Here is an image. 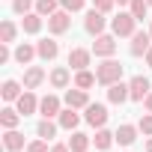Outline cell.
<instances>
[{
	"label": "cell",
	"instance_id": "obj_34",
	"mask_svg": "<svg viewBox=\"0 0 152 152\" xmlns=\"http://www.w3.org/2000/svg\"><path fill=\"white\" fill-rule=\"evenodd\" d=\"M137 128H140V134L152 137V113H143V116H140V122H137Z\"/></svg>",
	"mask_w": 152,
	"mask_h": 152
},
{
	"label": "cell",
	"instance_id": "obj_29",
	"mask_svg": "<svg viewBox=\"0 0 152 152\" xmlns=\"http://www.w3.org/2000/svg\"><path fill=\"white\" fill-rule=\"evenodd\" d=\"M60 9V0H36V12L42 15V18H48V15H54Z\"/></svg>",
	"mask_w": 152,
	"mask_h": 152
},
{
	"label": "cell",
	"instance_id": "obj_43",
	"mask_svg": "<svg viewBox=\"0 0 152 152\" xmlns=\"http://www.w3.org/2000/svg\"><path fill=\"white\" fill-rule=\"evenodd\" d=\"M146 3H149V6H152V0H146Z\"/></svg>",
	"mask_w": 152,
	"mask_h": 152
},
{
	"label": "cell",
	"instance_id": "obj_2",
	"mask_svg": "<svg viewBox=\"0 0 152 152\" xmlns=\"http://www.w3.org/2000/svg\"><path fill=\"white\" fill-rule=\"evenodd\" d=\"M110 33L116 36V39H122V36H134L137 33V18L131 15V12H119L116 18H110Z\"/></svg>",
	"mask_w": 152,
	"mask_h": 152
},
{
	"label": "cell",
	"instance_id": "obj_37",
	"mask_svg": "<svg viewBox=\"0 0 152 152\" xmlns=\"http://www.w3.org/2000/svg\"><path fill=\"white\" fill-rule=\"evenodd\" d=\"M51 152H72V146H69V143H54Z\"/></svg>",
	"mask_w": 152,
	"mask_h": 152
},
{
	"label": "cell",
	"instance_id": "obj_31",
	"mask_svg": "<svg viewBox=\"0 0 152 152\" xmlns=\"http://www.w3.org/2000/svg\"><path fill=\"white\" fill-rule=\"evenodd\" d=\"M36 9V0H12V12L15 15H27Z\"/></svg>",
	"mask_w": 152,
	"mask_h": 152
},
{
	"label": "cell",
	"instance_id": "obj_25",
	"mask_svg": "<svg viewBox=\"0 0 152 152\" xmlns=\"http://www.w3.org/2000/svg\"><path fill=\"white\" fill-rule=\"evenodd\" d=\"M24 116H21V110L18 107H12V104H6L3 110H0V125L3 128H18V122H21Z\"/></svg>",
	"mask_w": 152,
	"mask_h": 152
},
{
	"label": "cell",
	"instance_id": "obj_26",
	"mask_svg": "<svg viewBox=\"0 0 152 152\" xmlns=\"http://www.w3.org/2000/svg\"><path fill=\"white\" fill-rule=\"evenodd\" d=\"M69 146H72V152H87V149L93 146V137H90V134H84V131H72Z\"/></svg>",
	"mask_w": 152,
	"mask_h": 152
},
{
	"label": "cell",
	"instance_id": "obj_14",
	"mask_svg": "<svg viewBox=\"0 0 152 152\" xmlns=\"http://www.w3.org/2000/svg\"><path fill=\"white\" fill-rule=\"evenodd\" d=\"M3 149H6V152H21V149H27L24 134H21L18 128H3Z\"/></svg>",
	"mask_w": 152,
	"mask_h": 152
},
{
	"label": "cell",
	"instance_id": "obj_5",
	"mask_svg": "<svg viewBox=\"0 0 152 152\" xmlns=\"http://www.w3.org/2000/svg\"><path fill=\"white\" fill-rule=\"evenodd\" d=\"M69 27H72V12L57 9L54 15H48V30H51V36H63Z\"/></svg>",
	"mask_w": 152,
	"mask_h": 152
},
{
	"label": "cell",
	"instance_id": "obj_16",
	"mask_svg": "<svg viewBox=\"0 0 152 152\" xmlns=\"http://www.w3.org/2000/svg\"><path fill=\"white\" fill-rule=\"evenodd\" d=\"M36 51H39V60H57L60 57V42L57 39H39L36 42Z\"/></svg>",
	"mask_w": 152,
	"mask_h": 152
},
{
	"label": "cell",
	"instance_id": "obj_24",
	"mask_svg": "<svg viewBox=\"0 0 152 152\" xmlns=\"http://www.w3.org/2000/svg\"><path fill=\"white\" fill-rule=\"evenodd\" d=\"M42 24H45V18H42L36 9H33V12H27V15L21 18V30H24V33H30V36H36V33L42 30Z\"/></svg>",
	"mask_w": 152,
	"mask_h": 152
},
{
	"label": "cell",
	"instance_id": "obj_41",
	"mask_svg": "<svg viewBox=\"0 0 152 152\" xmlns=\"http://www.w3.org/2000/svg\"><path fill=\"white\" fill-rule=\"evenodd\" d=\"M116 3H119V6H128V3H131V0H116Z\"/></svg>",
	"mask_w": 152,
	"mask_h": 152
},
{
	"label": "cell",
	"instance_id": "obj_12",
	"mask_svg": "<svg viewBox=\"0 0 152 152\" xmlns=\"http://www.w3.org/2000/svg\"><path fill=\"white\" fill-rule=\"evenodd\" d=\"M48 84H51L54 90H69V84H72V69H69V66H57V69H51Z\"/></svg>",
	"mask_w": 152,
	"mask_h": 152
},
{
	"label": "cell",
	"instance_id": "obj_38",
	"mask_svg": "<svg viewBox=\"0 0 152 152\" xmlns=\"http://www.w3.org/2000/svg\"><path fill=\"white\" fill-rule=\"evenodd\" d=\"M143 107H146V113H152V93L143 99Z\"/></svg>",
	"mask_w": 152,
	"mask_h": 152
},
{
	"label": "cell",
	"instance_id": "obj_7",
	"mask_svg": "<svg viewBox=\"0 0 152 152\" xmlns=\"http://www.w3.org/2000/svg\"><path fill=\"white\" fill-rule=\"evenodd\" d=\"M149 48H152V33H149V30H137V33L131 36L128 54H131V57H146Z\"/></svg>",
	"mask_w": 152,
	"mask_h": 152
},
{
	"label": "cell",
	"instance_id": "obj_39",
	"mask_svg": "<svg viewBox=\"0 0 152 152\" xmlns=\"http://www.w3.org/2000/svg\"><path fill=\"white\" fill-rule=\"evenodd\" d=\"M146 66H149V69H152V48H149V51H146Z\"/></svg>",
	"mask_w": 152,
	"mask_h": 152
},
{
	"label": "cell",
	"instance_id": "obj_18",
	"mask_svg": "<svg viewBox=\"0 0 152 152\" xmlns=\"http://www.w3.org/2000/svg\"><path fill=\"white\" fill-rule=\"evenodd\" d=\"M116 143V131H110V128H96V137H93V146L99 149V152H107L110 146Z\"/></svg>",
	"mask_w": 152,
	"mask_h": 152
},
{
	"label": "cell",
	"instance_id": "obj_15",
	"mask_svg": "<svg viewBox=\"0 0 152 152\" xmlns=\"http://www.w3.org/2000/svg\"><path fill=\"white\" fill-rule=\"evenodd\" d=\"M36 57H39V51H36L33 42H18V45H15V63H18V66H30Z\"/></svg>",
	"mask_w": 152,
	"mask_h": 152
},
{
	"label": "cell",
	"instance_id": "obj_8",
	"mask_svg": "<svg viewBox=\"0 0 152 152\" xmlns=\"http://www.w3.org/2000/svg\"><path fill=\"white\" fill-rule=\"evenodd\" d=\"M128 93H131V102H143L152 93V81L143 78V75H134V78L128 81Z\"/></svg>",
	"mask_w": 152,
	"mask_h": 152
},
{
	"label": "cell",
	"instance_id": "obj_28",
	"mask_svg": "<svg viewBox=\"0 0 152 152\" xmlns=\"http://www.w3.org/2000/svg\"><path fill=\"white\" fill-rule=\"evenodd\" d=\"M15 36H18V24H15V21H9V18H3V21H0V42L12 45V42H15Z\"/></svg>",
	"mask_w": 152,
	"mask_h": 152
},
{
	"label": "cell",
	"instance_id": "obj_35",
	"mask_svg": "<svg viewBox=\"0 0 152 152\" xmlns=\"http://www.w3.org/2000/svg\"><path fill=\"white\" fill-rule=\"evenodd\" d=\"M93 6H96L99 12L110 15V12H113V6H116V0H93Z\"/></svg>",
	"mask_w": 152,
	"mask_h": 152
},
{
	"label": "cell",
	"instance_id": "obj_22",
	"mask_svg": "<svg viewBox=\"0 0 152 152\" xmlns=\"http://www.w3.org/2000/svg\"><path fill=\"white\" fill-rule=\"evenodd\" d=\"M57 131H60V122H54L51 116H42V122L36 125V137H42V140H54L57 137Z\"/></svg>",
	"mask_w": 152,
	"mask_h": 152
},
{
	"label": "cell",
	"instance_id": "obj_20",
	"mask_svg": "<svg viewBox=\"0 0 152 152\" xmlns=\"http://www.w3.org/2000/svg\"><path fill=\"white\" fill-rule=\"evenodd\" d=\"M57 122H60V128H63V131H75V128L81 125V113L75 110V107H63V110H60V116H57Z\"/></svg>",
	"mask_w": 152,
	"mask_h": 152
},
{
	"label": "cell",
	"instance_id": "obj_3",
	"mask_svg": "<svg viewBox=\"0 0 152 152\" xmlns=\"http://www.w3.org/2000/svg\"><path fill=\"white\" fill-rule=\"evenodd\" d=\"M107 107L102 104V102H90L87 107H84V119H87V125H93V128H102V125H107Z\"/></svg>",
	"mask_w": 152,
	"mask_h": 152
},
{
	"label": "cell",
	"instance_id": "obj_11",
	"mask_svg": "<svg viewBox=\"0 0 152 152\" xmlns=\"http://www.w3.org/2000/svg\"><path fill=\"white\" fill-rule=\"evenodd\" d=\"M60 110H63V102H60V96L48 93V96H42V99H39V113H42V116H51V119H57V116H60Z\"/></svg>",
	"mask_w": 152,
	"mask_h": 152
},
{
	"label": "cell",
	"instance_id": "obj_33",
	"mask_svg": "<svg viewBox=\"0 0 152 152\" xmlns=\"http://www.w3.org/2000/svg\"><path fill=\"white\" fill-rule=\"evenodd\" d=\"M24 152H51V146H48V140L36 137V140H30V143H27V149H24Z\"/></svg>",
	"mask_w": 152,
	"mask_h": 152
},
{
	"label": "cell",
	"instance_id": "obj_40",
	"mask_svg": "<svg viewBox=\"0 0 152 152\" xmlns=\"http://www.w3.org/2000/svg\"><path fill=\"white\" fill-rule=\"evenodd\" d=\"M146 152H152V137H149V140H146Z\"/></svg>",
	"mask_w": 152,
	"mask_h": 152
},
{
	"label": "cell",
	"instance_id": "obj_30",
	"mask_svg": "<svg viewBox=\"0 0 152 152\" xmlns=\"http://www.w3.org/2000/svg\"><path fill=\"white\" fill-rule=\"evenodd\" d=\"M128 12H131L137 21H143L146 12H149V3H146V0H131V3H128Z\"/></svg>",
	"mask_w": 152,
	"mask_h": 152
},
{
	"label": "cell",
	"instance_id": "obj_10",
	"mask_svg": "<svg viewBox=\"0 0 152 152\" xmlns=\"http://www.w3.org/2000/svg\"><path fill=\"white\" fill-rule=\"evenodd\" d=\"M63 102H66V107H75V110H84V107L90 104V93L72 84V90H66V99H63Z\"/></svg>",
	"mask_w": 152,
	"mask_h": 152
},
{
	"label": "cell",
	"instance_id": "obj_19",
	"mask_svg": "<svg viewBox=\"0 0 152 152\" xmlns=\"http://www.w3.org/2000/svg\"><path fill=\"white\" fill-rule=\"evenodd\" d=\"M45 78H48V75H45L42 66H27V69H24V90H36V87H42Z\"/></svg>",
	"mask_w": 152,
	"mask_h": 152
},
{
	"label": "cell",
	"instance_id": "obj_6",
	"mask_svg": "<svg viewBox=\"0 0 152 152\" xmlns=\"http://www.w3.org/2000/svg\"><path fill=\"white\" fill-rule=\"evenodd\" d=\"M104 27H107V18H104V12H99L96 6L87 12V18H84V30L90 33V36H102L104 33Z\"/></svg>",
	"mask_w": 152,
	"mask_h": 152
},
{
	"label": "cell",
	"instance_id": "obj_17",
	"mask_svg": "<svg viewBox=\"0 0 152 152\" xmlns=\"http://www.w3.org/2000/svg\"><path fill=\"white\" fill-rule=\"evenodd\" d=\"M107 102H110V104H125V102H131L128 84H122V81L110 84V87H107Z\"/></svg>",
	"mask_w": 152,
	"mask_h": 152
},
{
	"label": "cell",
	"instance_id": "obj_21",
	"mask_svg": "<svg viewBox=\"0 0 152 152\" xmlns=\"http://www.w3.org/2000/svg\"><path fill=\"white\" fill-rule=\"evenodd\" d=\"M21 90H24V84H21V81L6 78V81H3V87H0V96H3V102H6V104H12V102H18Z\"/></svg>",
	"mask_w": 152,
	"mask_h": 152
},
{
	"label": "cell",
	"instance_id": "obj_23",
	"mask_svg": "<svg viewBox=\"0 0 152 152\" xmlns=\"http://www.w3.org/2000/svg\"><path fill=\"white\" fill-rule=\"evenodd\" d=\"M137 134H140V128H137V125L122 122V125L116 128V143H119V146H131V143L137 140Z\"/></svg>",
	"mask_w": 152,
	"mask_h": 152
},
{
	"label": "cell",
	"instance_id": "obj_32",
	"mask_svg": "<svg viewBox=\"0 0 152 152\" xmlns=\"http://www.w3.org/2000/svg\"><path fill=\"white\" fill-rule=\"evenodd\" d=\"M84 6H87V0H60V9H66V12H72V15L81 12Z\"/></svg>",
	"mask_w": 152,
	"mask_h": 152
},
{
	"label": "cell",
	"instance_id": "obj_36",
	"mask_svg": "<svg viewBox=\"0 0 152 152\" xmlns=\"http://www.w3.org/2000/svg\"><path fill=\"white\" fill-rule=\"evenodd\" d=\"M9 60H15V51H9L6 42H0V66H6Z\"/></svg>",
	"mask_w": 152,
	"mask_h": 152
},
{
	"label": "cell",
	"instance_id": "obj_13",
	"mask_svg": "<svg viewBox=\"0 0 152 152\" xmlns=\"http://www.w3.org/2000/svg\"><path fill=\"white\" fill-rule=\"evenodd\" d=\"M15 107L21 110V116H30V113H39V99H36V93H33V90H24V93L18 96Z\"/></svg>",
	"mask_w": 152,
	"mask_h": 152
},
{
	"label": "cell",
	"instance_id": "obj_9",
	"mask_svg": "<svg viewBox=\"0 0 152 152\" xmlns=\"http://www.w3.org/2000/svg\"><path fill=\"white\" fill-rule=\"evenodd\" d=\"M93 63V48H72L69 51V69L72 72H81Z\"/></svg>",
	"mask_w": 152,
	"mask_h": 152
},
{
	"label": "cell",
	"instance_id": "obj_27",
	"mask_svg": "<svg viewBox=\"0 0 152 152\" xmlns=\"http://www.w3.org/2000/svg\"><path fill=\"white\" fill-rule=\"evenodd\" d=\"M96 84H99L96 72H90V69H81V72H75V87H81V90H90V87H96Z\"/></svg>",
	"mask_w": 152,
	"mask_h": 152
},
{
	"label": "cell",
	"instance_id": "obj_4",
	"mask_svg": "<svg viewBox=\"0 0 152 152\" xmlns=\"http://www.w3.org/2000/svg\"><path fill=\"white\" fill-rule=\"evenodd\" d=\"M116 48H119V45H116V36H113V33H102V36H96V42H93V54L102 57V60L113 57Z\"/></svg>",
	"mask_w": 152,
	"mask_h": 152
},
{
	"label": "cell",
	"instance_id": "obj_42",
	"mask_svg": "<svg viewBox=\"0 0 152 152\" xmlns=\"http://www.w3.org/2000/svg\"><path fill=\"white\" fill-rule=\"evenodd\" d=\"M149 33H152V21H149Z\"/></svg>",
	"mask_w": 152,
	"mask_h": 152
},
{
	"label": "cell",
	"instance_id": "obj_1",
	"mask_svg": "<svg viewBox=\"0 0 152 152\" xmlns=\"http://www.w3.org/2000/svg\"><path fill=\"white\" fill-rule=\"evenodd\" d=\"M122 72H125V66H122L119 60L107 57V60H102V63L96 66V78H99V84H102V87H110V84L122 81Z\"/></svg>",
	"mask_w": 152,
	"mask_h": 152
}]
</instances>
